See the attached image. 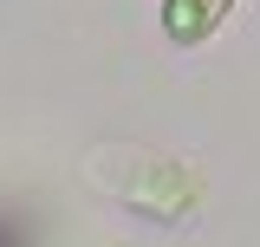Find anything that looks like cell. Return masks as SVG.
Wrapping results in <instances>:
<instances>
[{
    "label": "cell",
    "mask_w": 260,
    "mask_h": 247,
    "mask_svg": "<svg viewBox=\"0 0 260 247\" xmlns=\"http://www.w3.org/2000/svg\"><path fill=\"white\" fill-rule=\"evenodd\" d=\"M228 13H234V0H162V7H156V26H162L169 46L195 52V46H208V39L228 26Z\"/></svg>",
    "instance_id": "6da1fadb"
}]
</instances>
